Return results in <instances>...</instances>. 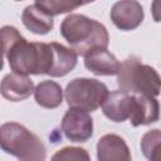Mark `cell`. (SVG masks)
Masks as SVG:
<instances>
[{"instance_id": "6da1fadb", "label": "cell", "mask_w": 161, "mask_h": 161, "mask_svg": "<svg viewBox=\"0 0 161 161\" xmlns=\"http://www.w3.org/2000/svg\"><path fill=\"white\" fill-rule=\"evenodd\" d=\"M3 55L9 62L14 73L49 74L53 65V49L50 43H29L16 28L5 25L1 28Z\"/></svg>"}, {"instance_id": "7a4b0ae2", "label": "cell", "mask_w": 161, "mask_h": 161, "mask_svg": "<svg viewBox=\"0 0 161 161\" xmlns=\"http://www.w3.org/2000/svg\"><path fill=\"white\" fill-rule=\"evenodd\" d=\"M60 34L78 54L86 57L96 49H107L109 35L106 26L83 14H69L60 24Z\"/></svg>"}, {"instance_id": "3957f363", "label": "cell", "mask_w": 161, "mask_h": 161, "mask_svg": "<svg viewBox=\"0 0 161 161\" xmlns=\"http://www.w3.org/2000/svg\"><path fill=\"white\" fill-rule=\"evenodd\" d=\"M121 91L136 96L156 97L161 93V77L151 65L143 64L138 57L131 55L121 63L117 74Z\"/></svg>"}, {"instance_id": "277c9868", "label": "cell", "mask_w": 161, "mask_h": 161, "mask_svg": "<svg viewBox=\"0 0 161 161\" xmlns=\"http://www.w3.org/2000/svg\"><path fill=\"white\" fill-rule=\"evenodd\" d=\"M3 151L20 161H45L47 148L42 140L16 122H6L0 127Z\"/></svg>"}, {"instance_id": "5b68a950", "label": "cell", "mask_w": 161, "mask_h": 161, "mask_svg": "<svg viewBox=\"0 0 161 161\" xmlns=\"http://www.w3.org/2000/svg\"><path fill=\"white\" fill-rule=\"evenodd\" d=\"M108 96L104 83L93 78H75L67 84L64 97L69 108L93 112L101 107Z\"/></svg>"}, {"instance_id": "8992f818", "label": "cell", "mask_w": 161, "mask_h": 161, "mask_svg": "<svg viewBox=\"0 0 161 161\" xmlns=\"http://www.w3.org/2000/svg\"><path fill=\"white\" fill-rule=\"evenodd\" d=\"M62 131L72 142H86L93 135L91 114L79 108H69L62 119Z\"/></svg>"}, {"instance_id": "52a82bcc", "label": "cell", "mask_w": 161, "mask_h": 161, "mask_svg": "<svg viewBox=\"0 0 161 161\" xmlns=\"http://www.w3.org/2000/svg\"><path fill=\"white\" fill-rule=\"evenodd\" d=\"M143 9L138 1L122 0L113 4L111 9V20L121 30H133L143 20Z\"/></svg>"}, {"instance_id": "ba28073f", "label": "cell", "mask_w": 161, "mask_h": 161, "mask_svg": "<svg viewBox=\"0 0 161 161\" xmlns=\"http://www.w3.org/2000/svg\"><path fill=\"white\" fill-rule=\"evenodd\" d=\"M160 118V104L155 97L133 94L130 113V123L133 127L151 125Z\"/></svg>"}, {"instance_id": "9c48e42d", "label": "cell", "mask_w": 161, "mask_h": 161, "mask_svg": "<svg viewBox=\"0 0 161 161\" xmlns=\"http://www.w3.org/2000/svg\"><path fill=\"white\" fill-rule=\"evenodd\" d=\"M98 161H132L126 141L114 133L102 136L97 142Z\"/></svg>"}, {"instance_id": "30bf717a", "label": "cell", "mask_w": 161, "mask_h": 161, "mask_svg": "<svg viewBox=\"0 0 161 161\" xmlns=\"http://www.w3.org/2000/svg\"><path fill=\"white\" fill-rule=\"evenodd\" d=\"M35 92L33 80L28 75L9 73L1 80V94L11 102H20Z\"/></svg>"}, {"instance_id": "8fae6325", "label": "cell", "mask_w": 161, "mask_h": 161, "mask_svg": "<svg viewBox=\"0 0 161 161\" xmlns=\"http://www.w3.org/2000/svg\"><path fill=\"white\" fill-rule=\"evenodd\" d=\"M133 94H130L123 91H114L108 93L106 97L102 111L107 118L113 122H125L130 118L131 107H132Z\"/></svg>"}, {"instance_id": "7c38bea8", "label": "cell", "mask_w": 161, "mask_h": 161, "mask_svg": "<svg viewBox=\"0 0 161 161\" xmlns=\"http://www.w3.org/2000/svg\"><path fill=\"white\" fill-rule=\"evenodd\" d=\"M84 67L96 75H114L118 74L121 63L107 49H96L84 57Z\"/></svg>"}, {"instance_id": "4fadbf2b", "label": "cell", "mask_w": 161, "mask_h": 161, "mask_svg": "<svg viewBox=\"0 0 161 161\" xmlns=\"http://www.w3.org/2000/svg\"><path fill=\"white\" fill-rule=\"evenodd\" d=\"M21 20L26 29L39 35L49 33L54 26L53 16L35 3L33 5H28L24 9Z\"/></svg>"}, {"instance_id": "5bb4252c", "label": "cell", "mask_w": 161, "mask_h": 161, "mask_svg": "<svg viewBox=\"0 0 161 161\" xmlns=\"http://www.w3.org/2000/svg\"><path fill=\"white\" fill-rule=\"evenodd\" d=\"M50 45L53 49V65L48 75L63 77L77 65L78 54L72 48H67L57 42L50 43Z\"/></svg>"}, {"instance_id": "9a60e30c", "label": "cell", "mask_w": 161, "mask_h": 161, "mask_svg": "<svg viewBox=\"0 0 161 161\" xmlns=\"http://www.w3.org/2000/svg\"><path fill=\"white\" fill-rule=\"evenodd\" d=\"M35 102L43 108H57L63 102V89L54 80H43L35 87Z\"/></svg>"}, {"instance_id": "2e32d148", "label": "cell", "mask_w": 161, "mask_h": 161, "mask_svg": "<svg viewBox=\"0 0 161 161\" xmlns=\"http://www.w3.org/2000/svg\"><path fill=\"white\" fill-rule=\"evenodd\" d=\"M141 151L148 161H161V131H147L141 138Z\"/></svg>"}, {"instance_id": "e0dca14e", "label": "cell", "mask_w": 161, "mask_h": 161, "mask_svg": "<svg viewBox=\"0 0 161 161\" xmlns=\"http://www.w3.org/2000/svg\"><path fill=\"white\" fill-rule=\"evenodd\" d=\"M35 4H38L40 8H43L48 14L52 16L58 15V14H64L69 13L82 5H86L87 3H80V1H65V0H36Z\"/></svg>"}, {"instance_id": "ac0fdd59", "label": "cell", "mask_w": 161, "mask_h": 161, "mask_svg": "<svg viewBox=\"0 0 161 161\" xmlns=\"http://www.w3.org/2000/svg\"><path fill=\"white\" fill-rule=\"evenodd\" d=\"M50 161H91V157L84 148L68 146L58 150L52 156Z\"/></svg>"}, {"instance_id": "d6986e66", "label": "cell", "mask_w": 161, "mask_h": 161, "mask_svg": "<svg viewBox=\"0 0 161 161\" xmlns=\"http://www.w3.org/2000/svg\"><path fill=\"white\" fill-rule=\"evenodd\" d=\"M151 11H152V16H153V20L156 23H160L161 21V0H156L152 3L151 5Z\"/></svg>"}]
</instances>
